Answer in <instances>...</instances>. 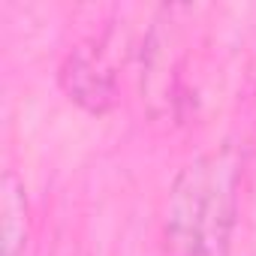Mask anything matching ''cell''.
<instances>
[{
	"label": "cell",
	"instance_id": "obj_1",
	"mask_svg": "<svg viewBox=\"0 0 256 256\" xmlns=\"http://www.w3.org/2000/svg\"><path fill=\"white\" fill-rule=\"evenodd\" d=\"M238 217V160L229 148L181 169L166 208V238L178 256H229Z\"/></svg>",
	"mask_w": 256,
	"mask_h": 256
},
{
	"label": "cell",
	"instance_id": "obj_2",
	"mask_svg": "<svg viewBox=\"0 0 256 256\" xmlns=\"http://www.w3.org/2000/svg\"><path fill=\"white\" fill-rule=\"evenodd\" d=\"M58 78L64 94L90 114H106L118 102V78L102 54L90 46H76L64 58Z\"/></svg>",
	"mask_w": 256,
	"mask_h": 256
},
{
	"label": "cell",
	"instance_id": "obj_3",
	"mask_svg": "<svg viewBox=\"0 0 256 256\" xmlns=\"http://www.w3.org/2000/svg\"><path fill=\"white\" fill-rule=\"evenodd\" d=\"M0 238H4V256H18L28 238V199L24 184L6 172L0 184Z\"/></svg>",
	"mask_w": 256,
	"mask_h": 256
}]
</instances>
